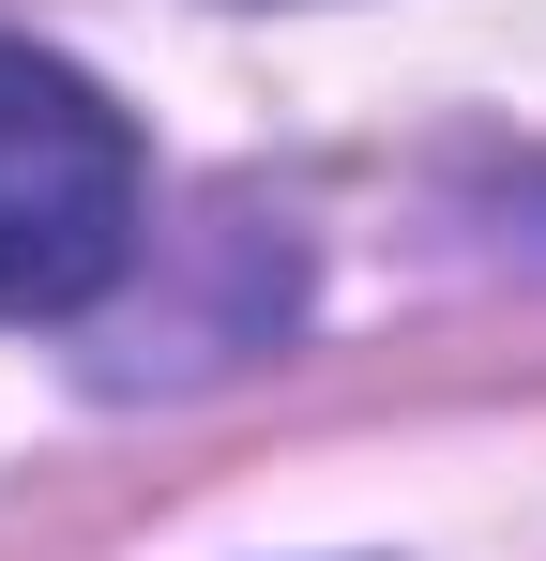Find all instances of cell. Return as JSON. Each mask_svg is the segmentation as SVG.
<instances>
[{
	"instance_id": "obj_1",
	"label": "cell",
	"mask_w": 546,
	"mask_h": 561,
	"mask_svg": "<svg viewBox=\"0 0 546 561\" xmlns=\"http://www.w3.org/2000/svg\"><path fill=\"white\" fill-rule=\"evenodd\" d=\"M152 259V152L91 61L0 31V319H106Z\"/></svg>"
},
{
	"instance_id": "obj_2",
	"label": "cell",
	"mask_w": 546,
	"mask_h": 561,
	"mask_svg": "<svg viewBox=\"0 0 546 561\" xmlns=\"http://www.w3.org/2000/svg\"><path fill=\"white\" fill-rule=\"evenodd\" d=\"M455 228H470V259H501V274H546V152H501V168H470V183H455Z\"/></svg>"
}]
</instances>
